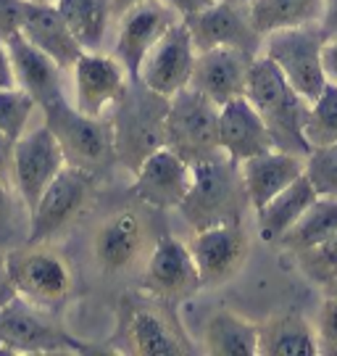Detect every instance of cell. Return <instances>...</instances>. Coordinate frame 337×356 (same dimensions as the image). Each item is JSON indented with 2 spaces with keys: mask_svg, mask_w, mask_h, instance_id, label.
I'll list each match as a JSON object with an SVG mask.
<instances>
[{
  "mask_svg": "<svg viewBox=\"0 0 337 356\" xmlns=\"http://www.w3.org/2000/svg\"><path fill=\"white\" fill-rule=\"evenodd\" d=\"M185 24L198 53L211 51V48H240L250 56L261 53L263 35L250 22L248 6L216 0L206 11L188 16Z\"/></svg>",
  "mask_w": 337,
  "mask_h": 356,
  "instance_id": "obj_13",
  "label": "cell"
},
{
  "mask_svg": "<svg viewBox=\"0 0 337 356\" xmlns=\"http://www.w3.org/2000/svg\"><path fill=\"white\" fill-rule=\"evenodd\" d=\"M219 143H222V151L238 164L250 156L274 148L272 129L266 127L258 108L245 95L232 98L219 108Z\"/></svg>",
  "mask_w": 337,
  "mask_h": 356,
  "instance_id": "obj_19",
  "label": "cell"
},
{
  "mask_svg": "<svg viewBox=\"0 0 337 356\" xmlns=\"http://www.w3.org/2000/svg\"><path fill=\"white\" fill-rule=\"evenodd\" d=\"M169 114V98L145 88L140 79H129L126 92L116 103L108 119L113 129L116 159L135 175L150 153L163 148V129Z\"/></svg>",
  "mask_w": 337,
  "mask_h": 356,
  "instance_id": "obj_3",
  "label": "cell"
},
{
  "mask_svg": "<svg viewBox=\"0 0 337 356\" xmlns=\"http://www.w3.org/2000/svg\"><path fill=\"white\" fill-rule=\"evenodd\" d=\"M306 140L311 148L337 143V85L327 82L322 95L309 106Z\"/></svg>",
  "mask_w": 337,
  "mask_h": 356,
  "instance_id": "obj_32",
  "label": "cell"
},
{
  "mask_svg": "<svg viewBox=\"0 0 337 356\" xmlns=\"http://www.w3.org/2000/svg\"><path fill=\"white\" fill-rule=\"evenodd\" d=\"M56 8L61 11L66 24L72 26L74 38L85 51H100L108 38L113 16L111 0H58Z\"/></svg>",
  "mask_w": 337,
  "mask_h": 356,
  "instance_id": "obj_27",
  "label": "cell"
},
{
  "mask_svg": "<svg viewBox=\"0 0 337 356\" xmlns=\"http://www.w3.org/2000/svg\"><path fill=\"white\" fill-rule=\"evenodd\" d=\"M42 116L61 145L69 166L85 169L92 175L116 159L111 119L82 114L74 103L66 101V95L42 106Z\"/></svg>",
  "mask_w": 337,
  "mask_h": 356,
  "instance_id": "obj_4",
  "label": "cell"
},
{
  "mask_svg": "<svg viewBox=\"0 0 337 356\" xmlns=\"http://www.w3.org/2000/svg\"><path fill=\"white\" fill-rule=\"evenodd\" d=\"M337 232V198H329V195H319L313 201L300 219L293 225V227L285 232V238L277 243L279 248H285L290 254H303L313 245L324 243L329 235Z\"/></svg>",
  "mask_w": 337,
  "mask_h": 356,
  "instance_id": "obj_28",
  "label": "cell"
},
{
  "mask_svg": "<svg viewBox=\"0 0 337 356\" xmlns=\"http://www.w3.org/2000/svg\"><path fill=\"white\" fill-rule=\"evenodd\" d=\"M8 88H19V85H16V72H13L8 40L0 38V90H8Z\"/></svg>",
  "mask_w": 337,
  "mask_h": 356,
  "instance_id": "obj_38",
  "label": "cell"
},
{
  "mask_svg": "<svg viewBox=\"0 0 337 356\" xmlns=\"http://www.w3.org/2000/svg\"><path fill=\"white\" fill-rule=\"evenodd\" d=\"M85 348V343L40 317L38 306L22 296L0 306V354H61Z\"/></svg>",
  "mask_w": 337,
  "mask_h": 356,
  "instance_id": "obj_8",
  "label": "cell"
},
{
  "mask_svg": "<svg viewBox=\"0 0 337 356\" xmlns=\"http://www.w3.org/2000/svg\"><path fill=\"white\" fill-rule=\"evenodd\" d=\"M24 3H40V6H56L58 0H24Z\"/></svg>",
  "mask_w": 337,
  "mask_h": 356,
  "instance_id": "obj_47",
  "label": "cell"
},
{
  "mask_svg": "<svg viewBox=\"0 0 337 356\" xmlns=\"http://www.w3.org/2000/svg\"><path fill=\"white\" fill-rule=\"evenodd\" d=\"M129 335H132V346L138 354H182L185 346L176 341V335L172 332V327L166 325V319L158 317V312L142 309L132 317L129 325Z\"/></svg>",
  "mask_w": 337,
  "mask_h": 356,
  "instance_id": "obj_30",
  "label": "cell"
},
{
  "mask_svg": "<svg viewBox=\"0 0 337 356\" xmlns=\"http://www.w3.org/2000/svg\"><path fill=\"white\" fill-rule=\"evenodd\" d=\"M306 177L319 195L337 198V143L311 148L306 156Z\"/></svg>",
  "mask_w": 337,
  "mask_h": 356,
  "instance_id": "obj_34",
  "label": "cell"
},
{
  "mask_svg": "<svg viewBox=\"0 0 337 356\" xmlns=\"http://www.w3.org/2000/svg\"><path fill=\"white\" fill-rule=\"evenodd\" d=\"M245 98L258 108L266 127L272 129L274 148L303 159L311 153V145L306 140V116L311 103L290 85L274 61L266 58L263 53L250 61Z\"/></svg>",
  "mask_w": 337,
  "mask_h": 356,
  "instance_id": "obj_1",
  "label": "cell"
},
{
  "mask_svg": "<svg viewBox=\"0 0 337 356\" xmlns=\"http://www.w3.org/2000/svg\"><path fill=\"white\" fill-rule=\"evenodd\" d=\"M111 3H113V16L119 19L122 13H126L132 6H138V3H142V0H111Z\"/></svg>",
  "mask_w": 337,
  "mask_h": 356,
  "instance_id": "obj_44",
  "label": "cell"
},
{
  "mask_svg": "<svg viewBox=\"0 0 337 356\" xmlns=\"http://www.w3.org/2000/svg\"><path fill=\"white\" fill-rule=\"evenodd\" d=\"M163 3H166L179 19H188V16H195V13L206 11L216 0H163Z\"/></svg>",
  "mask_w": 337,
  "mask_h": 356,
  "instance_id": "obj_40",
  "label": "cell"
},
{
  "mask_svg": "<svg viewBox=\"0 0 337 356\" xmlns=\"http://www.w3.org/2000/svg\"><path fill=\"white\" fill-rule=\"evenodd\" d=\"M8 48H11L16 85L24 92H29L38 101L40 108L63 98V69L48 53H42L38 45H32L22 32L8 38Z\"/></svg>",
  "mask_w": 337,
  "mask_h": 356,
  "instance_id": "obj_22",
  "label": "cell"
},
{
  "mask_svg": "<svg viewBox=\"0 0 337 356\" xmlns=\"http://www.w3.org/2000/svg\"><path fill=\"white\" fill-rule=\"evenodd\" d=\"M142 288L161 298H185L203 288L192 251L172 235H161L148 259Z\"/></svg>",
  "mask_w": 337,
  "mask_h": 356,
  "instance_id": "obj_17",
  "label": "cell"
},
{
  "mask_svg": "<svg viewBox=\"0 0 337 356\" xmlns=\"http://www.w3.org/2000/svg\"><path fill=\"white\" fill-rule=\"evenodd\" d=\"M240 175H243V185L248 193L250 209L258 211L277 193H282L288 185L306 175V159L272 148V151H263L240 161Z\"/></svg>",
  "mask_w": 337,
  "mask_h": 356,
  "instance_id": "obj_20",
  "label": "cell"
},
{
  "mask_svg": "<svg viewBox=\"0 0 337 356\" xmlns=\"http://www.w3.org/2000/svg\"><path fill=\"white\" fill-rule=\"evenodd\" d=\"M322 66H324L327 82L337 85V35L327 38L322 45Z\"/></svg>",
  "mask_w": 337,
  "mask_h": 356,
  "instance_id": "obj_39",
  "label": "cell"
},
{
  "mask_svg": "<svg viewBox=\"0 0 337 356\" xmlns=\"http://www.w3.org/2000/svg\"><path fill=\"white\" fill-rule=\"evenodd\" d=\"M163 145L188 164L222 153L219 143V106L195 88H182L169 98Z\"/></svg>",
  "mask_w": 337,
  "mask_h": 356,
  "instance_id": "obj_5",
  "label": "cell"
},
{
  "mask_svg": "<svg viewBox=\"0 0 337 356\" xmlns=\"http://www.w3.org/2000/svg\"><path fill=\"white\" fill-rule=\"evenodd\" d=\"M29 235V206L8 179H0V248H16Z\"/></svg>",
  "mask_w": 337,
  "mask_h": 356,
  "instance_id": "obj_31",
  "label": "cell"
},
{
  "mask_svg": "<svg viewBox=\"0 0 337 356\" xmlns=\"http://www.w3.org/2000/svg\"><path fill=\"white\" fill-rule=\"evenodd\" d=\"M200 275V285H219L229 280L248 256V235L243 222L216 225L208 229H198L190 243Z\"/></svg>",
  "mask_w": 337,
  "mask_h": 356,
  "instance_id": "obj_15",
  "label": "cell"
},
{
  "mask_svg": "<svg viewBox=\"0 0 337 356\" xmlns=\"http://www.w3.org/2000/svg\"><path fill=\"white\" fill-rule=\"evenodd\" d=\"M192 188V164H188L182 156L169 151L166 145L150 153L135 172V193L142 204L153 209H179L185 195Z\"/></svg>",
  "mask_w": 337,
  "mask_h": 356,
  "instance_id": "obj_16",
  "label": "cell"
},
{
  "mask_svg": "<svg viewBox=\"0 0 337 356\" xmlns=\"http://www.w3.org/2000/svg\"><path fill=\"white\" fill-rule=\"evenodd\" d=\"M16 293L35 306H53L72 288V269L48 243H22L6 251Z\"/></svg>",
  "mask_w": 337,
  "mask_h": 356,
  "instance_id": "obj_7",
  "label": "cell"
},
{
  "mask_svg": "<svg viewBox=\"0 0 337 356\" xmlns=\"http://www.w3.org/2000/svg\"><path fill=\"white\" fill-rule=\"evenodd\" d=\"M142 248V225L132 211L108 216L92 238V256L106 275H119L135 264Z\"/></svg>",
  "mask_w": 337,
  "mask_h": 356,
  "instance_id": "obj_23",
  "label": "cell"
},
{
  "mask_svg": "<svg viewBox=\"0 0 337 356\" xmlns=\"http://www.w3.org/2000/svg\"><path fill=\"white\" fill-rule=\"evenodd\" d=\"M92 175L76 166H63L61 175L50 182L45 193L38 198V204L29 211V235L26 243H50L56 235H61L85 209L90 195Z\"/></svg>",
  "mask_w": 337,
  "mask_h": 356,
  "instance_id": "obj_10",
  "label": "cell"
},
{
  "mask_svg": "<svg viewBox=\"0 0 337 356\" xmlns=\"http://www.w3.org/2000/svg\"><path fill=\"white\" fill-rule=\"evenodd\" d=\"M13 296H19L8 275V259H6V248H0V306L8 304Z\"/></svg>",
  "mask_w": 337,
  "mask_h": 356,
  "instance_id": "obj_42",
  "label": "cell"
},
{
  "mask_svg": "<svg viewBox=\"0 0 337 356\" xmlns=\"http://www.w3.org/2000/svg\"><path fill=\"white\" fill-rule=\"evenodd\" d=\"M206 351L219 356H253L258 354V325L235 312H213L203 330Z\"/></svg>",
  "mask_w": 337,
  "mask_h": 356,
  "instance_id": "obj_26",
  "label": "cell"
},
{
  "mask_svg": "<svg viewBox=\"0 0 337 356\" xmlns=\"http://www.w3.org/2000/svg\"><path fill=\"white\" fill-rule=\"evenodd\" d=\"M256 56L240 51V48H211L200 51L195 58V69L190 76V88L203 92L208 101L219 108L232 98L245 95V79H248L250 61Z\"/></svg>",
  "mask_w": 337,
  "mask_h": 356,
  "instance_id": "obj_18",
  "label": "cell"
},
{
  "mask_svg": "<svg viewBox=\"0 0 337 356\" xmlns=\"http://www.w3.org/2000/svg\"><path fill=\"white\" fill-rule=\"evenodd\" d=\"M24 6V0H0V38L3 40L22 32Z\"/></svg>",
  "mask_w": 337,
  "mask_h": 356,
  "instance_id": "obj_37",
  "label": "cell"
},
{
  "mask_svg": "<svg viewBox=\"0 0 337 356\" xmlns=\"http://www.w3.org/2000/svg\"><path fill=\"white\" fill-rule=\"evenodd\" d=\"M227 3H238V6H250L253 0H227Z\"/></svg>",
  "mask_w": 337,
  "mask_h": 356,
  "instance_id": "obj_48",
  "label": "cell"
},
{
  "mask_svg": "<svg viewBox=\"0 0 337 356\" xmlns=\"http://www.w3.org/2000/svg\"><path fill=\"white\" fill-rule=\"evenodd\" d=\"M295 259H298V267L313 282H319L324 288L327 282H332L337 277V232L329 235L324 243H319V245L298 254Z\"/></svg>",
  "mask_w": 337,
  "mask_h": 356,
  "instance_id": "obj_35",
  "label": "cell"
},
{
  "mask_svg": "<svg viewBox=\"0 0 337 356\" xmlns=\"http://www.w3.org/2000/svg\"><path fill=\"white\" fill-rule=\"evenodd\" d=\"M324 35L319 24H300L274 29L263 38L261 53L272 58L274 66L285 74L293 88L309 103H313L327 85L324 66H322V45Z\"/></svg>",
  "mask_w": 337,
  "mask_h": 356,
  "instance_id": "obj_6",
  "label": "cell"
},
{
  "mask_svg": "<svg viewBox=\"0 0 337 356\" xmlns=\"http://www.w3.org/2000/svg\"><path fill=\"white\" fill-rule=\"evenodd\" d=\"M322 3L324 0H253L248 11L253 26L266 38L274 29L319 22Z\"/></svg>",
  "mask_w": 337,
  "mask_h": 356,
  "instance_id": "obj_29",
  "label": "cell"
},
{
  "mask_svg": "<svg viewBox=\"0 0 337 356\" xmlns=\"http://www.w3.org/2000/svg\"><path fill=\"white\" fill-rule=\"evenodd\" d=\"M319 354L337 356V341H335V343H324V346H319Z\"/></svg>",
  "mask_w": 337,
  "mask_h": 356,
  "instance_id": "obj_45",
  "label": "cell"
},
{
  "mask_svg": "<svg viewBox=\"0 0 337 356\" xmlns=\"http://www.w3.org/2000/svg\"><path fill=\"white\" fill-rule=\"evenodd\" d=\"M319 29L324 38L337 35V0H324L322 3V16H319Z\"/></svg>",
  "mask_w": 337,
  "mask_h": 356,
  "instance_id": "obj_41",
  "label": "cell"
},
{
  "mask_svg": "<svg viewBox=\"0 0 337 356\" xmlns=\"http://www.w3.org/2000/svg\"><path fill=\"white\" fill-rule=\"evenodd\" d=\"M250 206L240 164L224 151L192 164V188L179 204V211L188 225L208 229L216 225L243 222V214Z\"/></svg>",
  "mask_w": 337,
  "mask_h": 356,
  "instance_id": "obj_2",
  "label": "cell"
},
{
  "mask_svg": "<svg viewBox=\"0 0 337 356\" xmlns=\"http://www.w3.org/2000/svg\"><path fill=\"white\" fill-rule=\"evenodd\" d=\"M116 22H119V29H116L113 56L124 64L129 76L135 79L142 58L163 38V32L174 22H179V16L163 0H142L126 13H122Z\"/></svg>",
  "mask_w": 337,
  "mask_h": 356,
  "instance_id": "obj_14",
  "label": "cell"
},
{
  "mask_svg": "<svg viewBox=\"0 0 337 356\" xmlns=\"http://www.w3.org/2000/svg\"><path fill=\"white\" fill-rule=\"evenodd\" d=\"M38 108V101L22 88L0 90V135L8 140H19L29 129V119Z\"/></svg>",
  "mask_w": 337,
  "mask_h": 356,
  "instance_id": "obj_33",
  "label": "cell"
},
{
  "mask_svg": "<svg viewBox=\"0 0 337 356\" xmlns=\"http://www.w3.org/2000/svg\"><path fill=\"white\" fill-rule=\"evenodd\" d=\"M258 354L313 356L319 354L316 327L300 314H277L258 325Z\"/></svg>",
  "mask_w": 337,
  "mask_h": 356,
  "instance_id": "obj_25",
  "label": "cell"
},
{
  "mask_svg": "<svg viewBox=\"0 0 337 356\" xmlns=\"http://www.w3.org/2000/svg\"><path fill=\"white\" fill-rule=\"evenodd\" d=\"M63 166H66V156L45 122L35 129H26L13 143L11 185L22 195V201L29 206V211L45 193V188L61 175Z\"/></svg>",
  "mask_w": 337,
  "mask_h": 356,
  "instance_id": "obj_9",
  "label": "cell"
},
{
  "mask_svg": "<svg viewBox=\"0 0 337 356\" xmlns=\"http://www.w3.org/2000/svg\"><path fill=\"white\" fill-rule=\"evenodd\" d=\"M319 198L316 188L311 185V179L298 177L293 185H288L282 193H277L269 204L256 211V229H258V238L269 245H277V243L285 238L295 222L300 219V214L309 209Z\"/></svg>",
  "mask_w": 337,
  "mask_h": 356,
  "instance_id": "obj_24",
  "label": "cell"
},
{
  "mask_svg": "<svg viewBox=\"0 0 337 356\" xmlns=\"http://www.w3.org/2000/svg\"><path fill=\"white\" fill-rule=\"evenodd\" d=\"M316 338H319V346L337 341V296L327 293V298L322 301L319 317H316Z\"/></svg>",
  "mask_w": 337,
  "mask_h": 356,
  "instance_id": "obj_36",
  "label": "cell"
},
{
  "mask_svg": "<svg viewBox=\"0 0 337 356\" xmlns=\"http://www.w3.org/2000/svg\"><path fill=\"white\" fill-rule=\"evenodd\" d=\"M195 42L190 38L185 19H179L163 32V38L148 51L138 69V76L145 88L156 90L158 95L172 98L174 92L190 85V76L195 69Z\"/></svg>",
  "mask_w": 337,
  "mask_h": 356,
  "instance_id": "obj_12",
  "label": "cell"
},
{
  "mask_svg": "<svg viewBox=\"0 0 337 356\" xmlns=\"http://www.w3.org/2000/svg\"><path fill=\"white\" fill-rule=\"evenodd\" d=\"M11 161H13V140L0 135V179L11 182Z\"/></svg>",
  "mask_w": 337,
  "mask_h": 356,
  "instance_id": "obj_43",
  "label": "cell"
},
{
  "mask_svg": "<svg viewBox=\"0 0 337 356\" xmlns=\"http://www.w3.org/2000/svg\"><path fill=\"white\" fill-rule=\"evenodd\" d=\"M22 35L32 45H38L42 53H48L63 72H72L76 58L85 53L74 38L72 26L56 6H40V3H26L24 6V22H22Z\"/></svg>",
  "mask_w": 337,
  "mask_h": 356,
  "instance_id": "obj_21",
  "label": "cell"
},
{
  "mask_svg": "<svg viewBox=\"0 0 337 356\" xmlns=\"http://www.w3.org/2000/svg\"><path fill=\"white\" fill-rule=\"evenodd\" d=\"M324 291L329 293V296H337V277H335V280H332V282H327V285H324Z\"/></svg>",
  "mask_w": 337,
  "mask_h": 356,
  "instance_id": "obj_46",
  "label": "cell"
},
{
  "mask_svg": "<svg viewBox=\"0 0 337 356\" xmlns=\"http://www.w3.org/2000/svg\"><path fill=\"white\" fill-rule=\"evenodd\" d=\"M129 79V72L113 53L108 56L103 51H85L72 66V103L88 116H108L126 92Z\"/></svg>",
  "mask_w": 337,
  "mask_h": 356,
  "instance_id": "obj_11",
  "label": "cell"
}]
</instances>
